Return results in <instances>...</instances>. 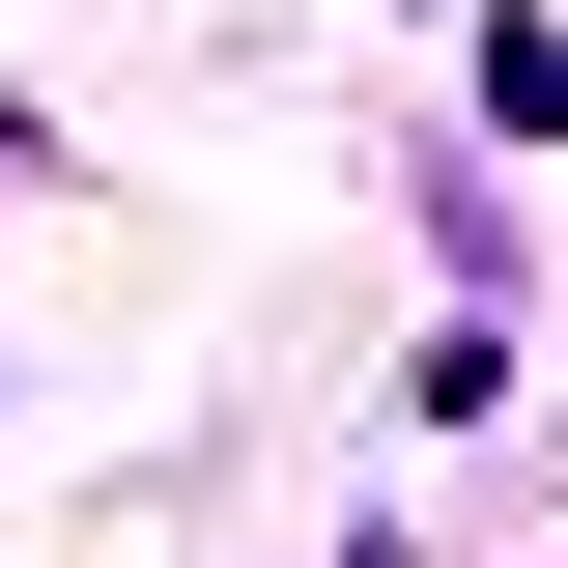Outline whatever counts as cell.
Segmentation results:
<instances>
[{
	"instance_id": "1",
	"label": "cell",
	"mask_w": 568,
	"mask_h": 568,
	"mask_svg": "<svg viewBox=\"0 0 568 568\" xmlns=\"http://www.w3.org/2000/svg\"><path fill=\"white\" fill-rule=\"evenodd\" d=\"M0 142H29V114H0Z\"/></svg>"
}]
</instances>
